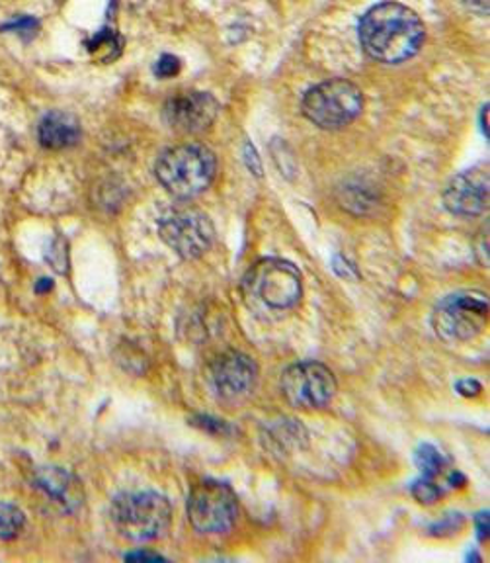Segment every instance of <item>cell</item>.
<instances>
[{
    "mask_svg": "<svg viewBox=\"0 0 490 563\" xmlns=\"http://www.w3.org/2000/svg\"><path fill=\"white\" fill-rule=\"evenodd\" d=\"M125 560H137V562H158L163 560L158 554H149V552H133V554L125 555Z\"/></svg>",
    "mask_w": 490,
    "mask_h": 563,
    "instance_id": "cell-23",
    "label": "cell"
},
{
    "mask_svg": "<svg viewBox=\"0 0 490 563\" xmlns=\"http://www.w3.org/2000/svg\"><path fill=\"white\" fill-rule=\"evenodd\" d=\"M283 424H278V427H274L270 432V444L271 446H276L278 444V450L280 452H288L291 449H298L299 442L301 440H305V431H303V427L296 421H281Z\"/></svg>",
    "mask_w": 490,
    "mask_h": 563,
    "instance_id": "cell-15",
    "label": "cell"
},
{
    "mask_svg": "<svg viewBox=\"0 0 490 563\" xmlns=\"http://www.w3.org/2000/svg\"><path fill=\"white\" fill-rule=\"evenodd\" d=\"M444 206L461 218L481 216L489 206V168L481 165L454 176L444 190Z\"/></svg>",
    "mask_w": 490,
    "mask_h": 563,
    "instance_id": "cell-12",
    "label": "cell"
},
{
    "mask_svg": "<svg viewBox=\"0 0 490 563\" xmlns=\"http://www.w3.org/2000/svg\"><path fill=\"white\" fill-rule=\"evenodd\" d=\"M37 137L45 150L62 151L77 145L80 140V123L67 112H49L37 128Z\"/></svg>",
    "mask_w": 490,
    "mask_h": 563,
    "instance_id": "cell-14",
    "label": "cell"
},
{
    "mask_svg": "<svg viewBox=\"0 0 490 563\" xmlns=\"http://www.w3.org/2000/svg\"><path fill=\"white\" fill-rule=\"evenodd\" d=\"M238 517V499L227 484L205 479L193 485L188 497V519L203 534H223Z\"/></svg>",
    "mask_w": 490,
    "mask_h": 563,
    "instance_id": "cell-7",
    "label": "cell"
},
{
    "mask_svg": "<svg viewBox=\"0 0 490 563\" xmlns=\"http://www.w3.org/2000/svg\"><path fill=\"white\" fill-rule=\"evenodd\" d=\"M457 389H459V394H464V396H477V394L481 391V386H479L477 382L465 379V382L457 384Z\"/></svg>",
    "mask_w": 490,
    "mask_h": 563,
    "instance_id": "cell-22",
    "label": "cell"
},
{
    "mask_svg": "<svg viewBox=\"0 0 490 563\" xmlns=\"http://www.w3.org/2000/svg\"><path fill=\"white\" fill-rule=\"evenodd\" d=\"M246 163H248V168H253L254 165V175L260 176L263 175V167H260V161L256 158V151H254L253 145L248 143L246 145Z\"/></svg>",
    "mask_w": 490,
    "mask_h": 563,
    "instance_id": "cell-21",
    "label": "cell"
},
{
    "mask_svg": "<svg viewBox=\"0 0 490 563\" xmlns=\"http://www.w3.org/2000/svg\"><path fill=\"white\" fill-rule=\"evenodd\" d=\"M220 114V102L208 92L186 90L168 98L163 115L165 122L180 133H200L208 130Z\"/></svg>",
    "mask_w": 490,
    "mask_h": 563,
    "instance_id": "cell-11",
    "label": "cell"
},
{
    "mask_svg": "<svg viewBox=\"0 0 490 563\" xmlns=\"http://www.w3.org/2000/svg\"><path fill=\"white\" fill-rule=\"evenodd\" d=\"M243 291L250 306L266 311L296 308L303 294L301 273L281 258H263L254 263L243 280Z\"/></svg>",
    "mask_w": 490,
    "mask_h": 563,
    "instance_id": "cell-3",
    "label": "cell"
},
{
    "mask_svg": "<svg viewBox=\"0 0 490 563\" xmlns=\"http://www.w3.org/2000/svg\"><path fill=\"white\" fill-rule=\"evenodd\" d=\"M110 517L115 530L132 542H151L165 537L172 522L167 497L155 492L122 493L112 501Z\"/></svg>",
    "mask_w": 490,
    "mask_h": 563,
    "instance_id": "cell-4",
    "label": "cell"
},
{
    "mask_svg": "<svg viewBox=\"0 0 490 563\" xmlns=\"http://www.w3.org/2000/svg\"><path fill=\"white\" fill-rule=\"evenodd\" d=\"M281 394L296 409H323L336 396V379L321 362H298L283 372Z\"/></svg>",
    "mask_w": 490,
    "mask_h": 563,
    "instance_id": "cell-9",
    "label": "cell"
},
{
    "mask_svg": "<svg viewBox=\"0 0 490 563\" xmlns=\"http://www.w3.org/2000/svg\"><path fill=\"white\" fill-rule=\"evenodd\" d=\"M158 235L176 255L193 261L210 251L215 229L203 211L182 208L168 211L158 220Z\"/></svg>",
    "mask_w": 490,
    "mask_h": 563,
    "instance_id": "cell-8",
    "label": "cell"
},
{
    "mask_svg": "<svg viewBox=\"0 0 490 563\" xmlns=\"http://www.w3.org/2000/svg\"><path fill=\"white\" fill-rule=\"evenodd\" d=\"M178 70H180V62L175 55H163L157 62V67H155V73L160 79H170V77L178 75Z\"/></svg>",
    "mask_w": 490,
    "mask_h": 563,
    "instance_id": "cell-19",
    "label": "cell"
},
{
    "mask_svg": "<svg viewBox=\"0 0 490 563\" xmlns=\"http://www.w3.org/2000/svg\"><path fill=\"white\" fill-rule=\"evenodd\" d=\"M24 525H26V517L22 510L10 503L0 501V540L16 538Z\"/></svg>",
    "mask_w": 490,
    "mask_h": 563,
    "instance_id": "cell-17",
    "label": "cell"
},
{
    "mask_svg": "<svg viewBox=\"0 0 490 563\" xmlns=\"http://www.w3.org/2000/svg\"><path fill=\"white\" fill-rule=\"evenodd\" d=\"M442 493L444 492H442L438 482H432V479H426V477H421L416 484L412 485V495L422 505H432V503L438 501Z\"/></svg>",
    "mask_w": 490,
    "mask_h": 563,
    "instance_id": "cell-18",
    "label": "cell"
},
{
    "mask_svg": "<svg viewBox=\"0 0 490 563\" xmlns=\"http://www.w3.org/2000/svg\"><path fill=\"white\" fill-rule=\"evenodd\" d=\"M35 24L34 20H30V18H20V20H16V22H12V24H9V26L4 27V30H18V32H34Z\"/></svg>",
    "mask_w": 490,
    "mask_h": 563,
    "instance_id": "cell-20",
    "label": "cell"
},
{
    "mask_svg": "<svg viewBox=\"0 0 490 563\" xmlns=\"http://www.w3.org/2000/svg\"><path fill=\"white\" fill-rule=\"evenodd\" d=\"M258 379L256 362L243 352L231 351L218 356L208 369L211 391L223 401H241L253 394Z\"/></svg>",
    "mask_w": 490,
    "mask_h": 563,
    "instance_id": "cell-10",
    "label": "cell"
},
{
    "mask_svg": "<svg viewBox=\"0 0 490 563\" xmlns=\"http://www.w3.org/2000/svg\"><path fill=\"white\" fill-rule=\"evenodd\" d=\"M158 183L176 198H196L210 188L218 175V158L203 145H176L157 161Z\"/></svg>",
    "mask_w": 490,
    "mask_h": 563,
    "instance_id": "cell-2",
    "label": "cell"
},
{
    "mask_svg": "<svg viewBox=\"0 0 490 563\" xmlns=\"http://www.w3.org/2000/svg\"><path fill=\"white\" fill-rule=\"evenodd\" d=\"M489 321V299L481 291H457L442 299L432 325L446 343H467L482 333Z\"/></svg>",
    "mask_w": 490,
    "mask_h": 563,
    "instance_id": "cell-6",
    "label": "cell"
},
{
    "mask_svg": "<svg viewBox=\"0 0 490 563\" xmlns=\"http://www.w3.org/2000/svg\"><path fill=\"white\" fill-rule=\"evenodd\" d=\"M32 484L35 489L44 493L47 499H52V503L62 507L65 512L79 509L85 499L82 484L75 475L62 467H35L34 474H32Z\"/></svg>",
    "mask_w": 490,
    "mask_h": 563,
    "instance_id": "cell-13",
    "label": "cell"
},
{
    "mask_svg": "<svg viewBox=\"0 0 490 563\" xmlns=\"http://www.w3.org/2000/svg\"><path fill=\"white\" fill-rule=\"evenodd\" d=\"M361 90L344 79L326 80L307 90L301 104L307 120L323 130H341L361 114Z\"/></svg>",
    "mask_w": 490,
    "mask_h": 563,
    "instance_id": "cell-5",
    "label": "cell"
},
{
    "mask_svg": "<svg viewBox=\"0 0 490 563\" xmlns=\"http://www.w3.org/2000/svg\"><path fill=\"white\" fill-rule=\"evenodd\" d=\"M416 464L421 467L422 477L436 482L439 475L446 474V460L439 454L438 450L430 444H424L421 450L416 452Z\"/></svg>",
    "mask_w": 490,
    "mask_h": 563,
    "instance_id": "cell-16",
    "label": "cell"
},
{
    "mask_svg": "<svg viewBox=\"0 0 490 563\" xmlns=\"http://www.w3.org/2000/svg\"><path fill=\"white\" fill-rule=\"evenodd\" d=\"M426 30L414 10L399 2H383L369 10L359 22V44L376 62H409L421 52Z\"/></svg>",
    "mask_w": 490,
    "mask_h": 563,
    "instance_id": "cell-1",
    "label": "cell"
}]
</instances>
